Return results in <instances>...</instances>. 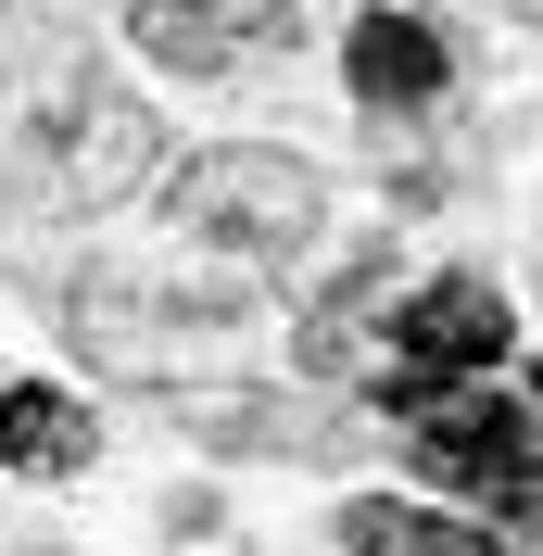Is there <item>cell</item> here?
<instances>
[{"mask_svg": "<svg viewBox=\"0 0 543 556\" xmlns=\"http://www.w3.org/2000/svg\"><path fill=\"white\" fill-rule=\"evenodd\" d=\"M152 165H165L152 102L89 64H51L0 102V203L13 215H114Z\"/></svg>", "mask_w": 543, "mask_h": 556, "instance_id": "obj_1", "label": "cell"}, {"mask_svg": "<svg viewBox=\"0 0 543 556\" xmlns=\"http://www.w3.org/2000/svg\"><path fill=\"white\" fill-rule=\"evenodd\" d=\"M165 228L190 253H215V266L266 278V266H291V253H316L329 177H316L304 152H278V139H215V152L165 165Z\"/></svg>", "mask_w": 543, "mask_h": 556, "instance_id": "obj_2", "label": "cell"}, {"mask_svg": "<svg viewBox=\"0 0 543 556\" xmlns=\"http://www.w3.org/2000/svg\"><path fill=\"white\" fill-rule=\"evenodd\" d=\"M417 468L468 493L493 531H531V468H543V430H531V392H493V380H405L392 392Z\"/></svg>", "mask_w": 543, "mask_h": 556, "instance_id": "obj_3", "label": "cell"}, {"mask_svg": "<svg viewBox=\"0 0 543 556\" xmlns=\"http://www.w3.org/2000/svg\"><path fill=\"white\" fill-rule=\"evenodd\" d=\"M506 354H518L506 278L442 266V278H417L405 304H392V380H379V392H405V380H493Z\"/></svg>", "mask_w": 543, "mask_h": 556, "instance_id": "obj_4", "label": "cell"}, {"mask_svg": "<svg viewBox=\"0 0 543 556\" xmlns=\"http://www.w3.org/2000/svg\"><path fill=\"white\" fill-rule=\"evenodd\" d=\"M127 38L165 76H240L291 51V0H127Z\"/></svg>", "mask_w": 543, "mask_h": 556, "instance_id": "obj_5", "label": "cell"}, {"mask_svg": "<svg viewBox=\"0 0 543 556\" xmlns=\"http://www.w3.org/2000/svg\"><path fill=\"white\" fill-rule=\"evenodd\" d=\"M341 76H354V102H367V114H442L455 51H442L430 13L379 0V13H354V38H341Z\"/></svg>", "mask_w": 543, "mask_h": 556, "instance_id": "obj_6", "label": "cell"}, {"mask_svg": "<svg viewBox=\"0 0 543 556\" xmlns=\"http://www.w3.org/2000/svg\"><path fill=\"white\" fill-rule=\"evenodd\" d=\"M89 455H102V417L64 380H0V468L13 481H76Z\"/></svg>", "mask_w": 543, "mask_h": 556, "instance_id": "obj_7", "label": "cell"}, {"mask_svg": "<svg viewBox=\"0 0 543 556\" xmlns=\"http://www.w3.org/2000/svg\"><path fill=\"white\" fill-rule=\"evenodd\" d=\"M341 556H518V531L493 544L480 519H442L417 493H354L341 506Z\"/></svg>", "mask_w": 543, "mask_h": 556, "instance_id": "obj_8", "label": "cell"}]
</instances>
